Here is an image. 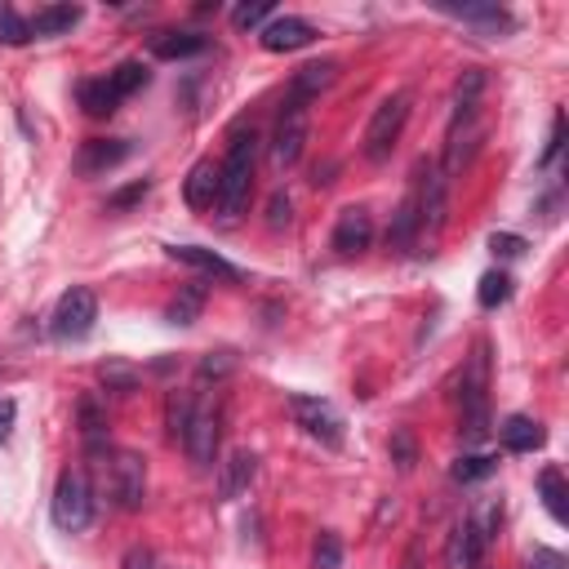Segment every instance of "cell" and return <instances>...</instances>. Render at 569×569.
Segmentation results:
<instances>
[{"label":"cell","instance_id":"1","mask_svg":"<svg viewBox=\"0 0 569 569\" xmlns=\"http://www.w3.org/2000/svg\"><path fill=\"white\" fill-rule=\"evenodd\" d=\"M253 164H258V133L253 129H236L231 133V147L218 164V218L222 222H236L244 209H249V196H253Z\"/></svg>","mask_w":569,"mask_h":569},{"label":"cell","instance_id":"2","mask_svg":"<svg viewBox=\"0 0 569 569\" xmlns=\"http://www.w3.org/2000/svg\"><path fill=\"white\" fill-rule=\"evenodd\" d=\"M409 89H396V93H387L378 107H373V116H369V124H365V160L369 164H382L391 151H396V142H400V133H405V124H409Z\"/></svg>","mask_w":569,"mask_h":569},{"label":"cell","instance_id":"3","mask_svg":"<svg viewBox=\"0 0 569 569\" xmlns=\"http://www.w3.org/2000/svg\"><path fill=\"white\" fill-rule=\"evenodd\" d=\"M413 209H418V244H431L445 231V209H449V178L440 173L436 160L418 164V182H413Z\"/></svg>","mask_w":569,"mask_h":569},{"label":"cell","instance_id":"4","mask_svg":"<svg viewBox=\"0 0 569 569\" xmlns=\"http://www.w3.org/2000/svg\"><path fill=\"white\" fill-rule=\"evenodd\" d=\"M493 520H498V507L493 502L480 507V511H471V516H462V520H453L449 542H445V565L449 569H480Z\"/></svg>","mask_w":569,"mask_h":569},{"label":"cell","instance_id":"5","mask_svg":"<svg viewBox=\"0 0 569 569\" xmlns=\"http://www.w3.org/2000/svg\"><path fill=\"white\" fill-rule=\"evenodd\" d=\"M485 387H489V356H485V342L471 351V365H467V373H462V440L467 445H480L485 436H489V396H485Z\"/></svg>","mask_w":569,"mask_h":569},{"label":"cell","instance_id":"6","mask_svg":"<svg viewBox=\"0 0 569 569\" xmlns=\"http://www.w3.org/2000/svg\"><path fill=\"white\" fill-rule=\"evenodd\" d=\"M307 120H311V107L298 102V98H284L280 111H276V129H271V164L284 173L298 164L302 156V142H307Z\"/></svg>","mask_w":569,"mask_h":569},{"label":"cell","instance_id":"7","mask_svg":"<svg viewBox=\"0 0 569 569\" xmlns=\"http://www.w3.org/2000/svg\"><path fill=\"white\" fill-rule=\"evenodd\" d=\"M93 320H98V298H93V289L71 284V289L58 298L53 316H49V333H53L58 342H80V338L93 333Z\"/></svg>","mask_w":569,"mask_h":569},{"label":"cell","instance_id":"8","mask_svg":"<svg viewBox=\"0 0 569 569\" xmlns=\"http://www.w3.org/2000/svg\"><path fill=\"white\" fill-rule=\"evenodd\" d=\"M49 516H53V525L67 529V533H80V529L93 520V493H89L84 471H62V476H58Z\"/></svg>","mask_w":569,"mask_h":569},{"label":"cell","instance_id":"9","mask_svg":"<svg viewBox=\"0 0 569 569\" xmlns=\"http://www.w3.org/2000/svg\"><path fill=\"white\" fill-rule=\"evenodd\" d=\"M218 436H222V405L196 396V409H191V422H187V436H182L191 462L213 467V458H218Z\"/></svg>","mask_w":569,"mask_h":569},{"label":"cell","instance_id":"10","mask_svg":"<svg viewBox=\"0 0 569 569\" xmlns=\"http://www.w3.org/2000/svg\"><path fill=\"white\" fill-rule=\"evenodd\" d=\"M289 413H293V422L311 440H320L329 449L342 445V418H338V409L329 400H320V396H289Z\"/></svg>","mask_w":569,"mask_h":569},{"label":"cell","instance_id":"11","mask_svg":"<svg viewBox=\"0 0 569 569\" xmlns=\"http://www.w3.org/2000/svg\"><path fill=\"white\" fill-rule=\"evenodd\" d=\"M111 498L124 511L142 507V498H147V462H142V453H133V449H116L111 453Z\"/></svg>","mask_w":569,"mask_h":569},{"label":"cell","instance_id":"12","mask_svg":"<svg viewBox=\"0 0 569 569\" xmlns=\"http://www.w3.org/2000/svg\"><path fill=\"white\" fill-rule=\"evenodd\" d=\"M480 93H485V71L480 67H467L453 84V111H449V138H458L462 129L476 124V111H480Z\"/></svg>","mask_w":569,"mask_h":569},{"label":"cell","instance_id":"13","mask_svg":"<svg viewBox=\"0 0 569 569\" xmlns=\"http://www.w3.org/2000/svg\"><path fill=\"white\" fill-rule=\"evenodd\" d=\"M258 40H262L267 53H293V49H307V44L316 40V27H311L307 18L284 13V18H271V22L258 31Z\"/></svg>","mask_w":569,"mask_h":569},{"label":"cell","instance_id":"14","mask_svg":"<svg viewBox=\"0 0 569 569\" xmlns=\"http://www.w3.org/2000/svg\"><path fill=\"white\" fill-rule=\"evenodd\" d=\"M369 240H373V218L365 209H342L333 222V249L342 258H351V253H365Z\"/></svg>","mask_w":569,"mask_h":569},{"label":"cell","instance_id":"15","mask_svg":"<svg viewBox=\"0 0 569 569\" xmlns=\"http://www.w3.org/2000/svg\"><path fill=\"white\" fill-rule=\"evenodd\" d=\"M338 80V62L333 58H325V62H307V67H298L293 71V80H289V89H284V98H298V102H316L329 84Z\"/></svg>","mask_w":569,"mask_h":569},{"label":"cell","instance_id":"16","mask_svg":"<svg viewBox=\"0 0 569 569\" xmlns=\"http://www.w3.org/2000/svg\"><path fill=\"white\" fill-rule=\"evenodd\" d=\"M169 258H173V262H182V267L204 271L209 280H240V267H236V262H227L222 253L200 249V244H169Z\"/></svg>","mask_w":569,"mask_h":569},{"label":"cell","instance_id":"17","mask_svg":"<svg viewBox=\"0 0 569 569\" xmlns=\"http://www.w3.org/2000/svg\"><path fill=\"white\" fill-rule=\"evenodd\" d=\"M449 18H458V22H471L476 31H485V36H507L511 27H516V18L507 13V9H498V4H440Z\"/></svg>","mask_w":569,"mask_h":569},{"label":"cell","instance_id":"18","mask_svg":"<svg viewBox=\"0 0 569 569\" xmlns=\"http://www.w3.org/2000/svg\"><path fill=\"white\" fill-rule=\"evenodd\" d=\"M129 151H133V147H129L124 138H111V142H107V138H93V142L80 147L76 169H80V173H107V169H116L120 160H129Z\"/></svg>","mask_w":569,"mask_h":569},{"label":"cell","instance_id":"19","mask_svg":"<svg viewBox=\"0 0 569 569\" xmlns=\"http://www.w3.org/2000/svg\"><path fill=\"white\" fill-rule=\"evenodd\" d=\"M498 440H502L507 453H533V449H542L547 431H542V422H533V418H525V413H511V418H502Z\"/></svg>","mask_w":569,"mask_h":569},{"label":"cell","instance_id":"20","mask_svg":"<svg viewBox=\"0 0 569 569\" xmlns=\"http://www.w3.org/2000/svg\"><path fill=\"white\" fill-rule=\"evenodd\" d=\"M253 476H258V453H249V449H236L227 462H222V476H218V498H240L249 485H253Z\"/></svg>","mask_w":569,"mask_h":569},{"label":"cell","instance_id":"21","mask_svg":"<svg viewBox=\"0 0 569 569\" xmlns=\"http://www.w3.org/2000/svg\"><path fill=\"white\" fill-rule=\"evenodd\" d=\"M182 200L191 209H213V200H218V164L213 160H196L191 164V173L182 182Z\"/></svg>","mask_w":569,"mask_h":569},{"label":"cell","instance_id":"22","mask_svg":"<svg viewBox=\"0 0 569 569\" xmlns=\"http://www.w3.org/2000/svg\"><path fill=\"white\" fill-rule=\"evenodd\" d=\"M80 18H84L80 4H44V9H36V18H27V27H31V36H67Z\"/></svg>","mask_w":569,"mask_h":569},{"label":"cell","instance_id":"23","mask_svg":"<svg viewBox=\"0 0 569 569\" xmlns=\"http://www.w3.org/2000/svg\"><path fill=\"white\" fill-rule=\"evenodd\" d=\"M204 36L200 31H160L156 40H151V53L156 58H164V62H178V58H196V53H204Z\"/></svg>","mask_w":569,"mask_h":569},{"label":"cell","instance_id":"24","mask_svg":"<svg viewBox=\"0 0 569 569\" xmlns=\"http://www.w3.org/2000/svg\"><path fill=\"white\" fill-rule=\"evenodd\" d=\"M538 493H542V507H547V516L556 520V525H569V489H565V476L556 471V467H542V476H538Z\"/></svg>","mask_w":569,"mask_h":569},{"label":"cell","instance_id":"25","mask_svg":"<svg viewBox=\"0 0 569 569\" xmlns=\"http://www.w3.org/2000/svg\"><path fill=\"white\" fill-rule=\"evenodd\" d=\"M387 244H391V249L418 244V209H413V196L400 200V209H396V218H391V227H387Z\"/></svg>","mask_w":569,"mask_h":569},{"label":"cell","instance_id":"26","mask_svg":"<svg viewBox=\"0 0 569 569\" xmlns=\"http://www.w3.org/2000/svg\"><path fill=\"white\" fill-rule=\"evenodd\" d=\"M80 107L102 120V116H111V111L120 107V98L111 93V84H107V76H102V80H84V84H80Z\"/></svg>","mask_w":569,"mask_h":569},{"label":"cell","instance_id":"27","mask_svg":"<svg viewBox=\"0 0 569 569\" xmlns=\"http://www.w3.org/2000/svg\"><path fill=\"white\" fill-rule=\"evenodd\" d=\"M147 80H151V71H147L142 62H120L116 71H107V84H111V93H116L120 102H124L129 93H138Z\"/></svg>","mask_w":569,"mask_h":569},{"label":"cell","instance_id":"28","mask_svg":"<svg viewBox=\"0 0 569 569\" xmlns=\"http://www.w3.org/2000/svg\"><path fill=\"white\" fill-rule=\"evenodd\" d=\"M200 307H204V284H187V289L164 307V320H169V325H191V320L200 316Z\"/></svg>","mask_w":569,"mask_h":569},{"label":"cell","instance_id":"29","mask_svg":"<svg viewBox=\"0 0 569 569\" xmlns=\"http://www.w3.org/2000/svg\"><path fill=\"white\" fill-rule=\"evenodd\" d=\"M511 298V276L507 271H485L480 276V289H476V302L485 307V311H493V307H502Z\"/></svg>","mask_w":569,"mask_h":569},{"label":"cell","instance_id":"30","mask_svg":"<svg viewBox=\"0 0 569 569\" xmlns=\"http://www.w3.org/2000/svg\"><path fill=\"white\" fill-rule=\"evenodd\" d=\"M191 409H196V391H169V409H164V422H169V436H173V440H182V436H187Z\"/></svg>","mask_w":569,"mask_h":569},{"label":"cell","instance_id":"31","mask_svg":"<svg viewBox=\"0 0 569 569\" xmlns=\"http://www.w3.org/2000/svg\"><path fill=\"white\" fill-rule=\"evenodd\" d=\"M493 467H498V458H493V453H462V458L449 467V476H453L458 485H471V480L493 476Z\"/></svg>","mask_w":569,"mask_h":569},{"label":"cell","instance_id":"32","mask_svg":"<svg viewBox=\"0 0 569 569\" xmlns=\"http://www.w3.org/2000/svg\"><path fill=\"white\" fill-rule=\"evenodd\" d=\"M271 22V4L267 0H244L231 9V27L236 31H253V27H267Z\"/></svg>","mask_w":569,"mask_h":569},{"label":"cell","instance_id":"33","mask_svg":"<svg viewBox=\"0 0 569 569\" xmlns=\"http://www.w3.org/2000/svg\"><path fill=\"white\" fill-rule=\"evenodd\" d=\"M80 431H84V445L98 453L102 449V436H107V418L98 413L93 400H80Z\"/></svg>","mask_w":569,"mask_h":569},{"label":"cell","instance_id":"34","mask_svg":"<svg viewBox=\"0 0 569 569\" xmlns=\"http://www.w3.org/2000/svg\"><path fill=\"white\" fill-rule=\"evenodd\" d=\"M27 40H31V27H27V18H22L18 9L0 4V44H27Z\"/></svg>","mask_w":569,"mask_h":569},{"label":"cell","instance_id":"35","mask_svg":"<svg viewBox=\"0 0 569 569\" xmlns=\"http://www.w3.org/2000/svg\"><path fill=\"white\" fill-rule=\"evenodd\" d=\"M338 565H342V542L333 529H325L316 538V569H338Z\"/></svg>","mask_w":569,"mask_h":569},{"label":"cell","instance_id":"36","mask_svg":"<svg viewBox=\"0 0 569 569\" xmlns=\"http://www.w3.org/2000/svg\"><path fill=\"white\" fill-rule=\"evenodd\" d=\"M489 249H493L498 258H520V253H525V236H511V231H493V236H489Z\"/></svg>","mask_w":569,"mask_h":569},{"label":"cell","instance_id":"37","mask_svg":"<svg viewBox=\"0 0 569 569\" xmlns=\"http://www.w3.org/2000/svg\"><path fill=\"white\" fill-rule=\"evenodd\" d=\"M102 382H107V387H120V391H133L138 373L124 369V365H102Z\"/></svg>","mask_w":569,"mask_h":569},{"label":"cell","instance_id":"38","mask_svg":"<svg viewBox=\"0 0 569 569\" xmlns=\"http://www.w3.org/2000/svg\"><path fill=\"white\" fill-rule=\"evenodd\" d=\"M529 569H569V560L560 551H551V547H533L529 551Z\"/></svg>","mask_w":569,"mask_h":569},{"label":"cell","instance_id":"39","mask_svg":"<svg viewBox=\"0 0 569 569\" xmlns=\"http://www.w3.org/2000/svg\"><path fill=\"white\" fill-rule=\"evenodd\" d=\"M560 147H565V111H556V120H551V138H547V147H542V164H551Z\"/></svg>","mask_w":569,"mask_h":569},{"label":"cell","instance_id":"40","mask_svg":"<svg viewBox=\"0 0 569 569\" xmlns=\"http://www.w3.org/2000/svg\"><path fill=\"white\" fill-rule=\"evenodd\" d=\"M391 449H396V462L409 471L413 458H418V453H413V436H409V431H396V436H391Z\"/></svg>","mask_w":569,"mask_h":569},{"label":"cell","instance_id":"41","mask_svg":"<svg viewBox=\"0 0 569 569\" xmlns=\"http://www.w3.org/2000/svg\"><path fill=\"white\" fill-rule=\"evenodd\" d=\"M267 222H271V227H289V196H284V191L271 196V204H267Z\"/></svg>","mask_w":569,"mask_h":569},{"label":"cell","instance_id":"42","mask_svg":"<svg viewBox=\"0 0 569 569\" xmlns=\"http://www.w3.org/2000/svg\"><path fill=\"white\" fill-rule=\"evenodd\" d=\"M142 196H147V182H133V187L116 191V196H111L107 204H111V209H124V204H133V200H142Z\"/></svg>","mask_w":569,"mask_h":569},{"label":"cell","instance_id":"43","mask_svg":"<svg viewBox=\"0 0 569 569\" xmlns=\"http://www.w3.org/2000/svg\"><path fill=\"white\" fill-rule=\"evenodd\" d=\"M124 569H156V556L147 547H129L124 551Z\"/></svg>","mask_w":569,"mask_h":569},{"label":"cell","instance_id":"44","mask_svg":"<svg viewBox=\"0 0 569 569\" xmlns=\"http://www.w3.org/2000/svg\"><path fill=\"white\" fill-rule=\"evenodd\" d=\"M13 418H18V405H13L9 396H0V445H4L9 431H13Z\"/></svg>","mask_w":569,"mask_h":569},{"label":"cell","instance_id":"45","mask_svg":"<svg viewBox=\"0 0 569 569\" xmlns=\"http://www.w3.org/2000/svg\"><path fill=\"white\" fill-rule=\"evenodd\" d=\"M227 369H231V356H218V360L204 356V360H200V378H222Z\"/></svg>","mask_w":569,"mask_h":569}]
</instances>
